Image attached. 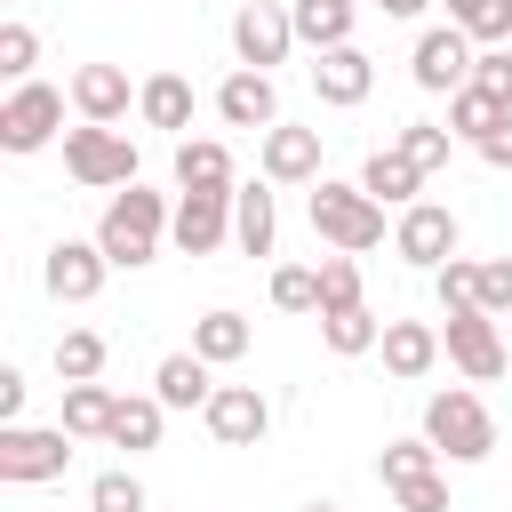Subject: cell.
I'll return each mask as SVG.
<instances>
[{"instance_id": "8", "label": "cell", "mask_w": 512, "mask_h": 512, "mask_svg": "<svg viewBox=\"0 0 512 512\" xmlns=\"http://www.w3.org/2000/svg\"><path fill=\"white\" fill-rule=\"evenodd\" d=\"M288 48H296V16H288L280 0H248V8L232 16V56H240V64L272 72V64H288Z\"/></svg>"}, {"instance_id": "21", "label": "cell", "mask_w": 512, "mask_h": 512, "mask_svg": "<svg viewBox=\"0 0 512 512\" xmlns=\"http://www.w3.org/2000/svg\"><path fill=\"white\" fill-rule=\"evenodd\" d=\"M176 192H240L232 184V152L216 136H184L176 144Z\"/></svg>"}, {"instance_id": "38", "label": "cell", "mask_w": 512, "mask_h": 512, "mask_svg": "<svg viewBox=\"0 0 512 512\" xmlns=\"http://www.w3.org/2000/svg\"><path fill=\"white\" fill-rule=\"evenodd\" d=\"M32 64H40V32L32 24H0V72L8 80H32Z\"/></svg>"}, {"instance_id": "46", "label": "cell", "mask_w": 512, "mask_h": 512, "mask_svg": "<svg viewBox=\"0 0 512 512\" xmlns=\"http://www.w3.org/2000/svg\"><path fill=\"white\" fill-rule=\"evenodd\" d=\"M344 8H360V0H344Z\"/></svg>"}, {"instance_id": "25", "label": "cell", "mask_w": 512, "mask_h": 512, "mask_svg": "<svg viewBox=\"0 0 512 512\" xmlns=\"http://www.w3.org/2000/svg\"><path fill=\"white\" fill-rule=\"evenodd\" d=\"M320 320V344L336 352V360H360V352H376L384 344V320L368 312V304H344V312H312Z\"/></svg>"}, {"instance_id": "12", "label": "cell", "mask_w": 512, "mask_h": 512, "mask_svg": "<svg viewBox=\"0 0 512 512\" xmlns=\"http://www.w3.org/2000/svg\"><path fill=\"white\" fill-rule=\"evenodd\" d=\"M168 240H176L184 256H216V248L232 240V192H176Z\"/></svg>"}, {"instance_id": "6", "label": "cell", "mask_w": 512, "mask_h": 512, "mask_svg": "<svg viewBox=\"0 0 512 512\" xmlns=\"http://www.w3.org/2000/svg\"><path fill=\"white\" fill-rule=\"evenodd\" d=\"M56 128H64V88L16 80L0 104V152H40V144H56Z\"/></svg>"}, {"instance_id": "5", "label": "cell", "mask_w": 512, "mask_h": 512, "mask_svg": "<svg viewBox=\"0 0 512 512\" xmlns=\"http://www.w3.org/2000/svg\"><path fill=\"white\" fill-rule=\"evenodd\" d=\"M72 464V432L64 424H0V480L40 488Z\"/></svg>"}, {"instance_id": "19", "label": "cell", "mask_w": 512, "mask_h": 512, "mask_svg": "<svg viewBox=\"0 0 512 512\" xmlns=\"http://www.w3.org/2000/svg\"><path fill=\"white\" fill-rule=\"evenodd\" d=\"M128 104H136V88H128L120 64H80V72H72V112H80V120H120Z\"/></svg>"}, {"instance_id": "44", "label": "cell", "mask_w": 512, "mask_h": 512, "mask_svg": "<svg viewBox=\"0 0 512 512\" xmlns=\"http://www.w3.org/2000/svg\"><path fill=\"white\" fill-rule=\"evenodd\" d=\"M376 8H384V16H400V24H408V16H424V8H432V0H376Z\"/></svg>"}, {"instance_id": "13", "label": "cell", "mask_w": 512, "mask_h": 512, "mask_svg": "<svg viewBox=\"0 0 512 512\" xmlns=\"http://www.w3.org/2000/svg\"><path fill=\"white\" fill-rule=\"evenodd\" d=\"M104 272H112V256H104L96 240H56L48 264H40V280H48L56 304H88V296L104 288Z\"/></svg>"}, {"instance_id": "27", "label": "cell", "mask_w": 512, "mask_h": 512, "mask_svg": "<svg viewBox=\"0 0 512 512\" xmlns=\"http://www.w3.org/2000/svg\"><path fill=\"white\" fill-rule=\"evenodd\" d=\"M160 424H168V400H160V392H120V416H112V448L144 456V448H160Z\"/></svg>"}, {"instance_id": "3", "label": "cell", "mask_w": 512, "mask_h": 512, "mask_svg": "<svg viewBox=\"0 0 512 512\" xmlns=\"http://www.w3.org/2000/svg\"><path fill=\"white\" fill-rule=\"evenodd\" d=\"M312 232L328 240V248H344V256H368L376 240H384V200H368L360 184H312Z\"/></svg>"}, {"instance_id": "18", "label": "cell", "mask_w": 512, "mask_h": 512, "mask_svg": "<svg viewBox=\"0 0 512 512\" xmlns=\"http://www.w3.org/2000/svg\"><path fill=\"white\" fill-rule=\"evenodd\" d=\"M232 248H240V256H272V248H280L272 184H240V192H232Z\"/></svg>"}, {"instance_id": "41", "label": "cell", "mask_w": 512, "mask_h": 512, "mask_svg": "<svg viewBox=\"0 0 512 512\" xmlns=\"http://www.w3.org/2000/svg\"><path fill=\"white\" fill-rule=\"evenodd\" d=\"M480 312H512V256L480 264Z\"/></svg>"}, {"instance_id": "16", "label": "cell", "mask_w": 512, "mask_h": 512, "mask_svg": "<svg viewBox=\"0 0 512 512\" xmlns=\"http://www.w3.org/2000/svg\"><path fill=\"white\" fill-rule=\"evenodd\" d=\"M368 88H376V64L344 40V48H320L312 56V96L320 104H336V112H352V104H368Z\"/></svg>"}, {"instance_id": "37", "label": "cell", "mask_w": 512, "mask_h": 512, "mask_svg": "<svg viewBox=\"0 0 512 512\" xmlns=\"http://www.w3.org/2000/svg\"><path fill=\"white\" fill-rule=\"evenodd\" d=\"M88 512H144V480H136L128 464L96 472V488H88Z\"/></svg>"}, {"instance_id": "29", "label": "cell", "mask_w": 512, "mask_h": 512, "mask_svg": "<svg viewBox=\"0 0 512 512\" xmlns=\"http://www.w3.org/2000/svg\"><path fill=\"white\" fill-rule=\"evenodd\" d=\"M288 16H296V40H304L312 56L352 40V8H344V0H288Z\"/></svg>"}, {"instance_id": "40", "label": "cell", "mask_w": 512, "mask_h": 512, "mask_svg": "<svg viewBox=\"0 0 512 512\" xmlns=\"http://www.w3.org/2000/svg\"><path fill=\"white\" fill-rule=\"evenodd\" d=\"M472 88H488V96H504V104H512V48L472 56Z\"/></svg>"}, {"instance_id": "20", "label": "cell", "mask_w": 512, "mask_h": 512, "mask_svg": "<svg viewBox=\"0 0 512 512\" xmlns=\"http://www.w3.org/2000/svg\"><path fill=\"white\" fill-rule=\"evenodd\" d=\"M248 344H256V328H248V312H232V304H216V312H200V320H192V352H200L208 368L248 360Z\"/></svg>"}, {"instance_id": "28", "label": "cell", "mask_w": 512, "mask_h": 512, "mask_svg": "<svg viewBox=\"0 0 512 512\" xmlns=\"http://www.w3.org/2000/svg\"><path fill=\"white\" fill-rule=\"evenodd\" d=\"M504 120H512V104H504V96H488V88H472V80L448 96V128H456V144H488Z\"/></svg>"}, {"instance_id": "10", "label": "cell", "mask_w": 512, "mask_h": 512, "mask_svg": "<svg viewBox=\"0 0 512 512\" xmlns=\"http://www.w3.org/2000/svg\"><path fill=\"white\" fill-rule=\"evenodd\" d=\"M392 248H400L416 272H440V264L456 256V216H448L440 200H408L400 224H392Z\"/></svg>"}, {"instance_id": "31", "label": "cell", "mask_w": 512, "mask_h": 512, "mask_svg": "<svg viewBox=\"0 0 512 512\" xmlns=\"http://www.w3.org/2000/svg\"><path fill=\"white\" fill-rule=\"evenodd\" d=\"M424 472H440V448L416 432V440H384V456H376V480L384 488H408V480H424Z\"/></svg>"}, {"instance_id": "15", "label": "cell", "mask_w": 512, "mask_h": 512, "mask_svg": "<svg viewBox=\"0 0 512 512\" xmlns=\"http://www.w3.org/2000/svg\"><path fill=\"white\" fill-rule=\"evenodd\" d=\"M256 168H264V184H320V128H264V144H256Z\"/></svg>"}, {"instance_id": "7", "label": "cell", "mask_w": 512, "mask_h": 512, "mask_svg": "<svg viewBox=\"0 0 512 512\" xmlns=\"http://www.w3.org/2000/svg\"><path fill=\"white\" fill-rule=\"evenodd\" d=\"M408 80H416L424 96H456V88L472 80V32H464V24H432V32H416Z\"/></svg>"}, {"instance_id": "42", "label": "cell", "mask_w": 512, "mask_h": 512, "mask_svg": "<svg viewBox=\"0 0 512 512\" xmlns=\"http://www.w3.org/2000/svg\"><path fill=\"white\" fill-rule=\"evenodd\" d=\"M0 424H24V368H0Z\"/></svg>"}, {"instance_id": "34", "label": "cell", "mask_w": 512, "mask_h": 512, "mask_svg": "<svg viewBox=\"0 0 512 512\" xmlns=\"http://www.w3.org/2000/svg\"><path fill=\"white\" fill-rule=\"evenodd\" d=\"M432 296H440V312H472V304H480V264H472V256H448V264L432 272Z\"/></svg>"}, {"instance_id": "23", "label": "cell", "mask_w": 512, "mask_h": 512, "mask_svg": "<svg viewBox=\"0 0 512 512\" xmlns=\"http://www.w3.org/2000/svg\"><path fill=\"white\" fill-rule=\"evenodd\" d=\"M136 112H144V128L184 136V128H192V80H184V72H152V80L136 88Z\"/></svg>"}, {"instance_id": "30", "label": "cell", "mask_w": 512, "mask_h": 512, "mask_svg": "<svg viewBox=\"0 0 512 512\" xmlns=\"http://www.w3.org/2000/svg\"><path fill=\"white\" fill-rule=\"evenodd\" d=\"M104 360H112V344H104L96 328H64V336H56V376H64V384H96Z\"/></svg>"}, {"instance_id": "17", "label": "cell", "mask_w": 512, "mask_h": 512, "mask_svg": "<svg viewBox=\"0 0 512 512\" xmlns=\"http://www.w3.org/2000/svg\"><path fill=\"white\" fill-rule=\"evenodd\" d=\"M376 352H384V368H392L400 384H416V376H432V360H440L448 344H440L432 320H384V344H376Z\"/></svg>"}, {"instance_id": "4", "label": "cell", "mask_w": 512, "mask_h": 512, "mask_svg": "<svg viewBox=\"0 0 512 512\" xmlns=\"http://www.w3.org/2000/svg\"><path fill=\"white\" fill-rule=\"evenodd\" d=\"M64 176L88 184V192L136 184V144H128L112 120H80V128H64Z\"/></svg>"}, {"instance_id": "9", "label": "cell", "mask_w": 512, "mask_h": 512, "mask_svg": "<svg viewBox=\"0 0 512 512\" xmlns=\"http://www.w3.org/2000/svg\"><path fill=\"white\" fill-rule=\"evenodd\" d=\"M200 424H208L216 448H256V440L272 432V400H264L256 384H216V400L200 408Z\"/></svg>"}, {"instance_id": "39", "label": "cell", "mask_w": 512, "mask_h": 512, "mask_svg": "<svg viewBox=\"0 0 512 512\" xmlns=\"http://www.w3.org/2000/svg\"><path fill=\"white\" fill-rule=\"evenodd\" d=\"M392 496H400V512H448V472H424V480H408Z\"/></svg>"}, {"instance_id": "43", "label": "cell", "mask_w": 512, "mask_h": 512, "mask_svg": "<svg viewBox=\"0 0 512 512\" xmlns=\"http://www.w3.org/2000/svg\"><path fill=\"white\" fill-rule=\"evenodd\" d=\"M472 152H480V160H488V168H512V120H504V128H496V136H488V144H472Z\"/></svg>"}, {"instance_id": "45", "label": "cell", "mask_w": 512, "mask_h": 512, "mask_svg": "<svg viewBox=\"0 0 512 512\" xmlns=\"http://www.w3.org/2000/svg\"><path fill=\"white\" fill-rule=\"evenodd\" d=\"M304 512H344V504H328V496H320V504H304Z\"/></svg>"}, {"instance_id": "14", "label": "cell", "mask_w": 512, "mask_h": 512, "mask_svg": "<svg viewBox=\"0 0 512 512\" xmlns=\"http://www.w3.org/2000/svg\"><path fill=\"white\" fill-rule=\"evenodd\" d=\"M216 120L224 128H280V88H272V72H256V64H240L224 88H216Z\"/></svg>"}, {"instance_id": "33", "label": "cell", "mask_w": 512, "mask_h": 512, "mask_svg": "<svg viewBox=\"0 0 512 512\" xmlns=\"http://www.w3.org/2000/svg\"><path fill=\"white\" fill-rule=\"evenodd\" d=\"M392 144H400V152H408V160H416V168L432 176V168H448V152H456V128H432V120H408V128H400Z\"/></svg>"}, {"instance_id": "26", "label": "cell", "mask_w": 512, "mask_h": 512, "mask_svg": "<svg viewBox=\"0 0 512 512\" xmlns=\"http://www.w3.org/2000/svg\"><path fill=\"white\" fill-rule=\"evenodd\" d=\"M152 392H160L168 408H208V400H216V384H208V360H200V352H168V360L152 368Z\"/></svg>"}, {"instance_id": "2", "label": "cell", "mask_w": 512, "mask_h": 512, "mask_svg": "<svg viewBox=\"0 0 512 512\" xmlns=\"http://www.w3.org/2000/svg\"><path fill=\"white\" fill-rule=\"evenodd\" d=\"M424 440L440 448V464H480V456L496 448V416L480 408V392L448 384V392L424 400Z\"/></svg>"}, {"instance_id": "32", "label": "cell", "mask_w": 512, "mask_h": 512, "mask_svg": "<svg viewBox=\"0 0 512 512\" xmlns=\"http://www.w3.org/2000/svg\"><path fill=\"white\" fill-rule=\"evenodd\" d=\"M448 24H464L480 48H504L512 40V0H448Z\"/></svg>"}, {"instance_id": "22", "label": "cell", "mask_w": 512, "mask_h": 512, "mask_svg": "<svg viewBox=\"0 0 512 512\" xmlns=\"http://www.w3.org/2000/svg\"><path fill=\"white\" fill-rule=\"evenodd\" d=\"M360 192H368V200H384V208H408V200L424 192V168H416L400 144H384V152H368V168H360Z\"/></svg>"}, {"instance_id": "24", "label": "cell", "mask_w": 512, "mask_h": 512, "mask_svg": "<svg viewBox=\"0 0 512 512\" xmlns=\"http://www.w3.org/2000/svg\"><path fill=\"white\" fill-rule=\"evenodd\" d=\"M112 416H120V392L112 384H64V432L72 440H112Z\"/></svg>"}, {"instance_id": "36", "label": "cell", "mask_w": 512, "mask_h": 512, "mask_svg": "<svg viewBox=\"0 0 512 512\" xmlns=\"http://www.w3.org/2000/svg\"><path fill=\"white\" fill-rule=\"evenodd\" d=\"M272 304L280 312H320V264H280L272 272Z\"/></svg>"}, {"instance_id": "1", "label": "cell", "mask_w": 512, "mask_h": 512, "mask_svg": "<svg viewBox=\"0 0 512 512\" xmlns=\"http://www.w3.org/2000/svg\"><path fill=\"white\" fill-rule=\"evenodd\" d=\"M168 200L160 192H144V184H120L112 200H104V216H96V248L112 256V272H144L152 256H160V240H168Z\"/></svg>"}, {"instance_id": "11", "label": "cell", "mask_w": 512, "mask_h": 512, "mask_svg": "<svg viewBox=\"0 0 512 512\" xmlns=\"http://www.w3.org/2000/svg\"><path fill=\"white\" fill-rule=\"evenodd\" d=\"M440 344H448V360L472 376V384H496L504 376V336H496V312H448V328H440Z\"/></svg>"}, {"instance_id": "35", "label": "cell", "mask_w": 512, "mask_h": 512, "mask_svg": "<svg viewBox=\"0 0 512 512\" xmlns=\"http://www.w3.org/2000/svg\"><path fill=\"white\" fill-rule=\"evenodd\" d=\"M344 304H360V256H320V312H344Z\"/></svg>"}]
</instances>
